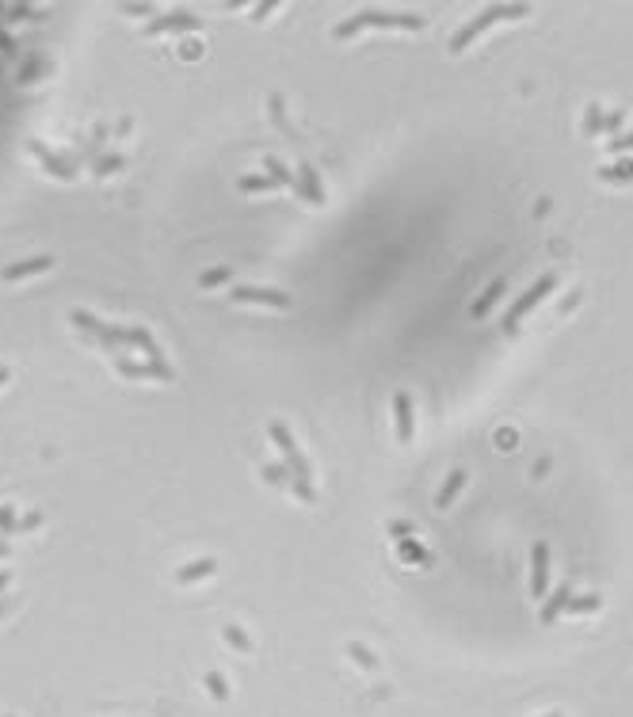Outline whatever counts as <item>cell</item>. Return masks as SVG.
Returning a JSON list of instances; mask_svg holds the SVG:
<instances>
[{"label": "cell", "instance_id": "cell-1", "mask_svg": "<svg viewBox=\"0 0 633 717\" xmlns=\"http://www.w3.org/2000/svg\"><path fill=\"white\" fill-rule=\"evenodd\" d=\"M371 27H393V31H424L428 19L424 16H404V12H359L355 19L347 23H336V39H355L359 31H371Z\"/></svg>", "mask_w": 633, "mask_h": 717}, {"label": "cell", "instance_id": "cell-2", "mask_svg": "<svg viewBox=\"0 0 633 717\" xmlns=\"http://www.w3.org/2000/svg\"><path fill=\"white\" fill-rule=\"evenodd\" d=\"M523 16H530V4H492V8H485L477 19H469V23L454 34V39H450V54H461L469 42L477 39V34H485L492 23H504V19H523Z\"/></svg>", "mask_w": 633, "mask_h": 717}, {"label": "cell", "instance_id": "cell-3", "mask_svg": "<svg viewBox=\"0 0 633 717\" xmlns=\"http://www.w3.org/2000/svg\"><path fill=\"white\" fill-rule=\"evenodd\" d=\"M553 290H557V275H542V279H538L535 287L526 290V294H523V298H519V302L508 309V317H504V332L511 336V332L519 329V321H523L526 313H535V309H538V305H542L546 298L553 294Z\"/></svg>", "mask_w": 633, "mask_h": 717}, {"label": "cell", "instance_id": "cell-4", "mask_svg": "<svg viewBox=\"0 0 633 717\" xmlns=\"http://www.w3.org/2000/svg\"><path fill=\"white\" fill-rule=\"evenodd\" d=\"M267 435H271V443L282 450V462H287V470H290V481H309V462H305V454L298 450V443H294V435H290V428L287 424H279V420H271L267 424Z\"/></svg>", "mask_w": 633, "mask_h": 717}, {"label": "cell", "instance_id": "cell-5", "mask_svg": "<svg viewBox=\"0 0 633 717\" xmlns=\"http://www.w3.org/2000/svg\"><path fill=\"white\" fill-rule=\"evenodd\" d=\"M69 321H73L76 329L92 332V336H96L99 344H107V347H123V344H130V340H126V329H111V324L96 321V317H92V313H84V309H73V313H69Z\"/></svg>", "mask_w": 633, "mask_h": 717}, {"label": "cell", "instance_id": "cell-6", "mask_svg": "<svg viewBox=\"0 0 633 717\" xmlns=\"http://www.w3.org/2000/svg\"><path fill=\"white\" fill-rule=\"evenodd\" d=\"M233 302H252V305H275V309H290L294 305V298L287 294V290H267V287H237L229 290Z\"/></svg>", "mask_w": 633, "mask_h": 717}, {"label": "cell", "instance_id": "cell-7", "mask_svg": "<svg viewBox=\"0 0 633 717\" xmlns=\"http://www.w3.org/2000/svg\"><path fill=\"white\" fill-rule=\"evenodd\" d=\"M546 588H550V545L535 542V550H530V595L542 599Z\"/></svg>", "mask_w": 633, "mask_h": 717}, {"label": "cell", "instance_id": "cell-8", "mask_svg": "<svg viewBox=\"0 0 633 717\" xmlns=\"http://www.w3.org/2000/svg\"><path fill=\"white\" fill-rule=\"evenodd\" d=\"M203 19L191 12H172V16H156L145 23V34H172V31H198Z\"/></svg>", "mask_w": 633, "mask_h": 717}, {"label": "cell", "instance_id": "cell-9", "mask_svg": "<svg viewBox=\"0 0 633 717\" xmlns=\"http://www.w3.org/2000/svg\"><path fill=\"white\" fill-rule=\"evenodd\" d=\"M393 420H397V439L412 443L416 435V416H412V397L408 393H393Z\"/></svg>", "mask_w": 633, "mask_h": 717}, {"label": "cell", "instance_id": "cell-10", "mask_svg": "<svg viewBox=\"0 0 633 717\" xmlns=\"http://www.w3.org/2000/svg\"><path fill=\"white\" fill-rule=\"evenodd\" d=\"M118 374L123 378H160V382L176 378L168 363H130V359H118Z\"/></svg>", "mask_w": 633, "mask_h": 717}, {"label": "cell", "instance_id": "cell-11", "mask_svg": "<svg viewBox=\"0 0 633 717\" xmlns=\"http://www.w3.org/2000/svg\"><path fill=\"white\" fill-rule=\"evenodd\" d=\"M298 191H302L305 202H313V207H324V187H321V176H317V168L313 165H298Z\"/></svg>", "mask_w": 633, "mask_h": 717}, {"label": "cell", "instance_id": "cell-12", "mask_svg": "<svg viewBox=\"0 0 633 717\" xmlns=\"http://www.w3.org/2000/svg\"><path fill=\"white\" fill-rule=\"evenodd\" d=\"M54 267V260L50 256H34V260H23V264H12V267H4V279L8 282H16V279H31V275H39V271H50Z\"/></svg>", "mask_w": 633, "mask_h": 717}, {"label": "cell", "instance_id": "cell-13", "mask_svg": "<svg viewBox=\"0 0 633 717\" xmlns=\"http://www.w3.org/2000/svg\"><path fill=\"white\" fill-rule=\"evenodd\" d=\"M31 153L42 160V168H46L50 176H58V180H73V176H76V168H69L65 160H58V157H54V153H50L46 145H39V141H31Z\"/></svg>", "mask_w": 633, "mask_h": 717}, {"label": "cell", "instance_id": "cell-14", "mask_svg": "<svg viewBox=\"0 0 633 717\" xmlns=\"http://www.w3.org/2000/svg\"><path fill=\"white\" fill-rule=\"evenodd\" d=\"M210 572H218V561L214 557H203V561H191V565H183V569L176 572V580H180V584H195V580L210 576Z\"/></svg>", "mask_w": 633, "mask_h": 717}, {"label": "cell", "instance_id": "cell-15", "mask_svg": "<svg viewBox=\"0 0 633 717\" xmlns=\"http://www.w3.org/2000/svg\"><path fill=\"white\" fill-rule=\"evenodd\" d=\"M599 176L603 183H633V160H614V165H607V168H599Z\"/></svg>", "mask_w": 633, "mask_h": 717}, {"label": "cell", "instance_id": "cell-16", "mask_svg": "<svg viewBox=\"0 0 633 717\" xmlns=\"http://www.w3.org/2000/svg\"><path fill=\"white\" fill-rule=\"evenodd\" d=\"M504 290H508V287H504V279L488 282V290L477 298V302H473V317H488V309H492V305L504 298Z\"/></svg>", "mask_w": 633, "mask_h": 717}, {"label": "cell", "instance_id": "cell-17", "mask_svg": "<svg viewBox=\"0 0 633 717\" xmlns=\"http://www.w3.org/2000/svg\"><path fill=\"white\" fill-rule=\"evenodd\" d=\"M568 595H572V592H568V588L561 584L557 592H553L550 599H546V607H542V622H546V626H553V622H557V614L568 607Z\"/></svg>", "mask_w": 633, "mask_h": 717}, {"label": "cell", "instance_id": "cell-18", "mask_svg": "<svg viewBox=\"0 0 633 717\" xmlns=\"http://www.w3.org/2000/svg\"><path fill=\"white\" fill-rule=\"evenodd\" d=\"M126 340H130V344H138L141 351H145V359H149V363H160V347L153 344L149 329H126Z\"/></svg>", "mask_w": 633, "mask_h": 717}, {"label": "cell", "instance_id": "cell-19", "mask_svg": "<svg viewBox=\"0 0 633 717\" xmlns=\"http://www.w3.org/2000/svg\"><path fill=\"white\" fill-rule=\"evenodd\" d=\"M461 485H466V473H461V470H450L446 485L439 488V496H435V508H450V500L461 492Z\"/></svg>", "mask_w": 633, "mask_h": 717}, {"label": "cell", "instance_id": "cell-20", "mask_svg": "<svg viewBox=\"0 0 633 717\" xmlns=\"http://www.w3.org/2000/svg\"><path fill=\"white\" fill-rule=\"evenodd\" d=\"M397 553H401L404 561H416V565H431V553L424 550L416 538H401V542H397Z\"/></svg>", "mask_w": 633, "mask_h": 717}, {"label": "cell", "instance_id": "cell-21", "mask_svg": "<svg viewBox=\"0 0 633 717\" xmlns=\"http://www.w3.org/2000/svg\"><path fill=\"white\" fill-rule=\"evenodd\" d=\"M263 168H267V176H271L279 187H294V176H290V168H282V160L267 157V160H263Z\"/></svg>", "mask_w": 633, "mask_h": 717}, {"label": "cell", "instance_id": "cell-22", "mask_svg": "<svg viewBox=\"0 0 633 717\" xmlns=\"http://www.w3.org/2000/svg\"><path fill=\"white\" fill-rule=\"evenodd\" d=\"M222 282H229V267H210V271L198 275V287L203 290H214V287H222Z\"/></svg>", "mask_w": 633, "mask_h": 717}, {"label": "cell", "instance_id": "cell-23", "mask_svg": "<svg viewBox=\"0 0 633 717\" xmlns=\"http://www.w3.org/2000/svg\"><path fill=\"white\" fill-rule=\"evenodd\" d=\"M237 187L240 191H271V187H279V183H275L271 176H240Z\"/></svg>", "mask_w": 633, "mask_h": 717}, {"label": "cell", "instance_id": "cell-24", "mask_svg": "<svg viewBox=\"0 0 633 717\" xmlns=\"http://www.w3.org/2000/svg\"><path fill=\"white\" fill-rule=\"evenodd\" d=\"M225 641H229L237 652H252V637H248L240 626H225Z\"/></svg>", "mask_w": 633, "mask_h": 717}, {"label": "cell", "instance_id": "cell-25", "mask_svg": "<svg viewBox=\"0 0 633 717\" xmlns=\"http://www.w3.org/2000/svg\"><path fill=\"white\" fill-rule=\"evenodd\" d=\"M263 481H267V485H290L287 462H279V466H263Z\"/></svg>", "mask_w": 633, "mask_h": 717}, {"label": "cell", "instance_id": "cell-26", "mask_svg": "<svg viewBox=\"0 0 633 717\" xmlns=\"http://www.w3.org/2000/svg\"><path fill=\"white\" fill-rule=\"evenodd\" d=\"M206 691L214 694L218 702H225V698H229V687H225V679L218 676V672H210V676H206Z\"/></svg>", "mask_w": 633, "mask_h": 717}, {"label": "cell", "instance_id": "cell-27", "mask_svg": "<svg viewBox=\"0 0 633 717\" xmlns=\"http://www.w3.org/2000/svg\"><path fill=\"white\" fill-rule=\"evenodd\" d=\"M568 614H584V610H599V595H588V599H568Z\"/></svg>", "mask_w": 633, "mask_h": 717}, {"label": "cell", "instance_id": "cell-28", "mask_svg": "<svg viewBox=\"0 0 633 717\" xmlns=\"http://www.w3.org/2000/svg\"><path fill=\"white\" fill-rule=\"evenodd\" d=\"M347 652H351V656H355V660H359V664H362V668H378V660H374V656H371V649H362V645H359V641H351V645H347Z\"/></svg>", "mask_w": 633, "mask_h": 717}, {"label": "cell", "instance_id": "cell-29", "mask_svg": "<svg viewBox=\"0 0 633 717\" xmlns=\"http://www.w3.org/2000/svg\"><path fill=\"white\" fill-rule=\"evenodd\" d=\"M16 527H19V519H16V511L4 503L0 508V534H16Z\"/></svg>", "mask_w": 633, "mask_h": 717}, {"label": "cell", "instance_id": "cell-30", "mask_svg": "<svg viewBox=\"0 0 633 717\" xmlns=\"http://www.w3.org/2000/svg\"><path fill=\"white\" fill-rule=\"evenodd\" d=\"M290 488L298 492V500H302V503H313V500H317V492H313L309 481H290Z\"/></svg>", "mask_w": 633, "mask_h": 717}, {"label": "cell", "instance_id": "cell-31", "mask_svg": "<svg viewBox=\"0 0 633 717\" xmlns=\"http://www.w3.org/2000/svg\"><path fill=\"white\" fill-rule=\"evenodd\" d=\"M123 168V157H99L96 160V172L99 176H111V172H118Z\"/></svg>", "mask_w": 633, "mask_h": 717}, {"label": "cell", "instance_id": "cell-32", "mask_svg": "<svg viewBox=\"0 0 633 717\" xmlns=\"http://www.w3.org/2000/svg\"><path fill=\"white\" fill-rule=\"evenodd\" d=\"M584 130H588V134H599V130H603V111H599V103H592V111H588V123H584Z\"/></svg>", "mask_w": 633, "mask_h": 717}, {"label": "cell", "instance_id": "cell-33", "mask_svg": "<svg viewBox=\"0 0 633 717\" xmlns=\"http://www.w3.org/2000/svg\"><path fill=\"white\" fill-rule=\"evenodd\" d=\"M607 149H610V153H630V149H633V130L622 134V138H610Z\"/></svg>", "mask_w": 633, "mask_h": 717}, {"label": "cell", "instance_id": "cell-34", "mask_svg": "<svg viewBox=\"0 0 633 717\" xmlns=\"http://www.w3.org/2000/svg\"><path fill=\"white\" fill-rule=\"evenodd\" d=\"M39 523H42V515H39V511H31V515H27V519H19L16 534H19V530H34V527H39Z\"/></svg>", "mask_w": 633, "mask_h": 717}, {"label": "cell", "instance_id": "cell-35", "mask_svg": "<svg viewBox=\"0 0 633 717\" xmlns=\"http://www.w3.org/2000/svg\"><path fill=\"white\" fill-rule=\"evenodd\" d=\"M389 534L401 542V538H412V527H404V523H389Z\"/></svg>", "mask_w": 633, "mask_h": 717}, {"label": "cell", "instance_id": "cell-36", "mask_svg": "<svg viewBox=\"0 0 633 717\" xmlns=\"http://www.w3.org/2000/svg\"><path fill=\"white\" fill-rule=\"evenodd\" d=\"M34 8H27V4H16V8H8V19H31Z\"/></svg>", "mask_w": 633, "mask_h": 717}, {"label": "cell", "instance_id": "cell-37", "mask_svg": "<svg viewBox=\"0 0 633 717\" xmlns=\"http://www.w3.org/2000/svg\"><path fill=\"white\" fill-rule=\"evenodd\" d=\"M275 8H279V4H275V0H267V4H260V8H256V16H252V19H267Z\"/></svg>", "mask_w": 633, "mask_h": 717}, {"label": "cell", "instance_id": "cell-38", "mask_svg": "<svg viewBox=\"0 0 633 717\" xmlns=\"http://www.w3.org/2000/svg\"><path fill=\"white\" fill-rule=\"evenodd\" d=\"M618 126H622V111H614V115H610L607 123H603V130H607V134H614Z\"/></svg>", "mask_w": 633, "mask_h": 717}, {"label": "cell", "instance_id": "cell-39", "mask_svg": "<svg viewBox=\"0 0 633 717\" xmlns=\"http://www.w3.org/2000/svg\"><path fill=\"white\" fill-rule=\"evenodd\" d=\"M126 12H138V16H145V12H153V4H126Z\"/></svg>", "mask_w": 633, "mask_h": 717}, {"label": "cell", "instance_id": "cell-40", "mask_svg": "<svg viewBox=\"0 0 633 717\" xmlns=\"http://www.w3.org/2000/svg\"><path fill=\"white\" fill-rule=\"evenodd\" d=\"M8 580H12V572H8V569H0V592L8 588Z\"/></svg>", "mask_w": 633, "mask_h": 717}, {"label": "cell", "instance_id": "cell-41", "mask_svg": "<svg viewBox=\"0 0 633 717\" xmlns=\"http://www.w3.org/2000/svg\"><path fill=\"white\" fill-rule=\"evenodd\" d=\"M0 50H4V54H12V39H8V34H0Z\"/></svg>", "mask_w": 633, "mask_h": 717}, {"label": "cell", "instance_id": "cell-42", "mask_svg": "<svg viewBox=\"0 0 633 717\" xmlns=\"http://www.w3.org/2000/svg\"><path fill=\"white\" fill-rule=\"evenodd\" d=\"M0 382H8V366H0Z\"/></svg>", "mask_w": 633, "mask_h": 717}, {"label": "cell", "instance_id": "cell-43", "mask_svg": "<svg viewBox=\"0 0 633 717\" xmlns=\"http://www.w3.org/2000/svg\"><path fill=\"white\" fill-rule=\"evenodd\" d=\"M0 557H8V542H0Z\"/></svg>", "mask_w": 633, "mask_h": 717}, {"label": "cell", "instance_id": "cell-44", "mask_svg": "<svg viewBox=\"0 0 633 717\" xmlns=\"http://www.w3.org/2000/svg\"><path fill=\"white\" fill-rule=\"evenodd\" d=\"M550 717H557V714H550Z\"/></svg>", "mask_w": 633, "mask_h": 717}]
</instances>
